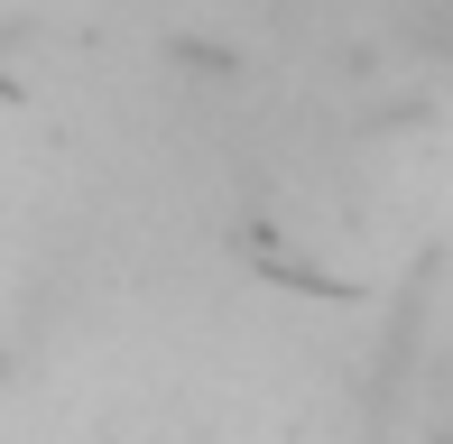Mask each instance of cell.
<instances>
[{
	"label": "cell",
	"instance_id": "1",
	"mask_svg": "<svg viewBox=\"0 0 453 444\" xmlns=\"http://www.w3.org/2000/svg\"><path fill=\"white\" fill-rule=\"evenodd\" d=\"M407 37H417L435 65H453V0H407Z\"/></svg>",
	"mask_w": 453,
	"mask_h": 444
}]
</instances>
